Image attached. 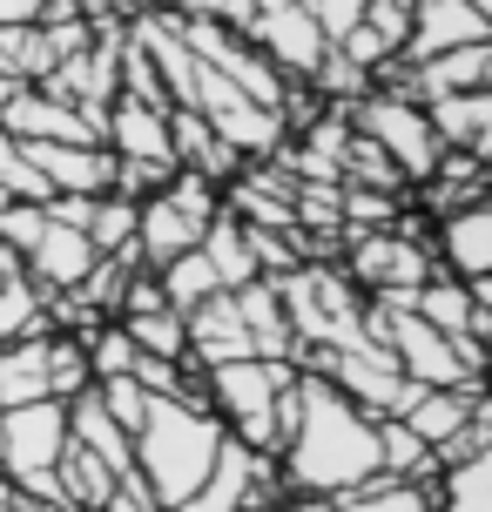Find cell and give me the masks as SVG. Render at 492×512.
<instances>
[{
	"mask_svg": "<svg viewBox=\"0 0 492 512\" xmlns=\"http://www.w3.org/2000/svg\"><path fill=\"white\" fill-rule=\"evenodd\" d=\"M304 7H311V21H317L324 41H344V34L364 21V0H304Z\"/></svg>",
	"mask_w": 492,
	"mask_h": 512,
	"instance_id": "obj_34",
	"label": "cell"
},
{
	"mask_svg": "<svg viewBox=\"0 0 492 512\" xmlns=\"http://www.w3.org/2000/svg\"><path fill=\"white\" fill-rule=\"evenodd\" d=\"M425 108V122L439 135V149H466V155H486L492 149V95L486 88H472V95H432Z\"/></svg>",
	"mask_w": 492,
	"mask_h": 512,
	"instance_id": "obj_14",
	"label": "cell"
},
{
	"mask_svg": "<svg viewBox=\"0 0 492 512\" xmlns=\"http://www.w3.org/2000/svg\"><path fill=\"white\" fill-rule=\"evenodd\" d=\"M250 41H257V54L277 68V75H304V81H311V68L324 61V48H331V41L317 34L304 0H257Z\"/></svg>",
	"mask_w": 492,
	"mask_h": 512,
	"instance_id": "obj_6",
	"label": "cell"
},
{
	"mask_svg": "<svg viewBox=\"0 0 492 512\" xmlns=\"http://www.w3.org/2000/svg\"><path fill=\"white\" fill-rule=\"evenodd\" d=\"M311 81H317V95H331V102H358V95H371V75H364L358 61H344L337 48H324V61L311 68Z\"/></svg>",
	"mask_w": 492,
	"mask_h": 512,
	"instance_id": "obj_30",
	"label": "cell"
},
{
	"mask_svg": "<svg viewBox=\"0 0 492 512\" xmlns=\"http://www.w3.org/2000/svg\"><path fill=\"white\" fill-rule=\"evenodd\" d=\"M14 337H48V290L27 277L14 250H0V344Z\"/></svg>",
	"mask_w": 492,
	"mask_h": 512,
	"instance_id": "obj_16",
	"label": "cell"
},
{
	"mask_svg": "<svg viewBox=\"0 0 492 512\" xmlns=\"http://www.w3.org/2000/svg\"><path fill=\"white\" fill-rule=\"evenodd\" d=\"M41 230H48V209L41 203H0V250L27 256L41 243Z\"/></svg>",
	"mask_w": 492,
	"mask_h": 512,
	"instance_id": "obj_31",
	"label": "cell"
},
{
	"mask_svg": "<svg viewBox=\"0 0 492 512\" xmlns=\"http://www.w3.org/2000/svg\"><path fill=\"white\" fill-rule=\"evenodd\" d=\"M48 0H0V27H34Z\"/></svg>",
	"mask_w": 492,
	"mask_h": 512,
	"instance_id": "obj_35",
	"label": "cell"
},
{
	"mask_svg": "<svg viewBox=\"0 0 492 512\" xmlns=\"http://www.w3.org/2000/svg\"><path fill=\"white\" fill-rule=\"evenodd\" d=\"M479 405H486V391H479V384H452V391H432V384H425V391L412 398V411H405V425H412L425 445H445V438L459 432Z\"/></svg>",
	"mask_w": 492,
	"mask_h": 512,
	"instance_id": "obj_19",
	"label": "cell"
},
{
	"mask_svg": "<svg viewBox=\"0 0 492 512\" xmlns=\"http://www.w3.org/2000/svg\"><path fill=\"white\" fill-rule=\"evenodd\" d=\"M95 398H102V411L122 425V432H135L142 411H149V391H142L135 378H95Z\"/></svg>",
	"mask_w": 492,
	"mask_h": 512,
	"instance_id": "obj_32",
	"label": "cell"
},
{
	"mask_svg": "<svg viewBox=\"0 0 492 512\" xmlns=\"http://www.w3.org/2000/svg\"><path fill=\"white\" fill-rule=\"evenodd\" d=\"M364 27L385 41V54H405V34H412V7L405 0H364Z\"/></svg>",
	"mask_w": 492,
	"mask_h": 512,
	"instance_id": "obj_33",
	"label": "cell"
},
{
	"mask_svg": "<svg viewBox=\"0 0 492 512\" xmlns=\"http://www.w3.org/2000/svg\"><path fill=\"white\" fill-rule=\"evenodd\" d=\"M223 445V418L209 405H182V398H149L142 425L129 432V452H135V472L156 499V512H182L203 486L209 459Z\"/></svg>",
	"mask_w": 492,
	"mask_h": 512,
	"instance_id": "obj_2",
	"label": "cell"
},
{
	"mask_svg": "<svg viewBox=\"0 0 492 512\" xmlns=\"http://www.w3.org/2000/svg\"><path fill=\"white\" fill-rule=\"evenodd\" d=\"M21 155L54 196H108L115 189V155L102 142H21Z\"/></svg>",
	"mask_w": 492,
	"mask_h": 512,
	"instance_id": "obj_8",
	"label": "cell"
},
{
	"mask_svg": "<svg viewBox=\"0 0 492 512\" xmlns=\"http://www.w3.org/2000/svg\"><path fill=\"white\" fill-rule=\"evenodd\" d=\"M196 250H203V263L216 270V283H223V290H243V283H257L250 230L236 223L230 209H216V216H209V230H203V243H196Z\"/></svg>",
	"mask_w": 492,
	"mask_h": 512,
	"instance_id": "obj_20",
	"label": "cell"
},
{
	"mask_svg": "<svg viewBox=\"0 0 492 512\" xmlns=\"http://www.w3.org/2000/svg\"><path fill=\"white\" fill-rule=\"evenodd\" d=\"M81 351H88V378H129L135 358H142L122 324H95V331L81 337Z\"/></svg>",
	"mask_w": 492,
	"mask_h": 512,
	"instance_id": "obj_28",
	"label": "cell"
},
{
	"mask_svg": "<svg viewBox=\"0 0 492 512\" xmlns=\"http://www.w3.org/2000/svg\"><path fill=\"white\" fill-rule=\"evenodd\" d=\"M439 512H492V459H459V465H439V486H432Z\"/></svg>",
	"mask_w": 492,
	"mask_h": 512,
	"instance_id": "obj_24",
	"label": "cell"
},
{
	"mask_svg": "<svg viewBox=\"0 0 492 512\" xmlns=\"http://www.w3.org/2000/svg\"><path fill=\"white\" fill-rule=\"evenodd\" d=\"M21 263H27V277L41 283V290H75V283L95 270V243H88L81 230H68V223H54V216H48L41 243H34Z\"/></svg>",
	"mask_w": 492,
	"mask_h": 512,
	"instance_id": "obj_15",
	"label": "cell"
},
{
	"mask_svg": "<svg viewBox=\"0 0 492 512\" xmlns=\"http://www.w3.org/2000/svg\"><path fill=\"white\" fill-rule=\"evenodd\" d=\"M412 317H425V324L445 331V337H486L492 331L486 297H472V283L445 277V270H432V277L412 290Z\"/></svg>",
	"mask_w": 492,
	"mask_h": 512,
	"instance_id": "obj_12",
	"label": "cell"
},
{
	"mask_svg": "<svg viewBox=\"0 0 492 512\" xmlns=\"http://www.w3.org/2000/svg\"><path fill=\"white\" fill-rule=\"evenodd\" d=\"M378 472V425L331 378L297 371V425L284 438V486L297 499H337Z\"/></svg>",
	"mask_w": 492,
	"mask_h": 512,
	"instance_id": "obj_1",
	"label": "cell"
},
{
	"mask_svg": "<svg viewBox=\"0 0 492 512\" xmlns=\"http://www.w3.org/2000/svg\"><path fill=\"white\" fill-rule=\"evenodd\" d=\"M492 34V14L472 0H412V34H405V61H432L445 48H472Z\"/></svg>",
	"mask_w": 492,
	"mask_h": 512,
	"instance_id": "obj_10",
	"label": "cell"
},
{
	"mask_svg": "<svg viewBox=\"0 0 492 512\" xmlns=\"http://www.w3.org/2000/svg\"><path fill=\"white\" fill-rule=\"evenodd\" d=\"M88 351H81V337H48V398H75V391H88Z\"/></svg>",
	"mask_w": 492,
	"mask_h": 512,
	"instance_id": "obj_29",
	"label": "cell"
},
{
	"mask_svg": "<svg viewBox=\"0 0 492 512\" xmlns=\"http://www.w3.org/2000/svg\"><path fill=\"white\" fill-rule=\"evenodd\" d=\"M0 512H14V486L7 479H0Z\"/></svg>",
	"mask_w": 492,
	"mask_h": 512,
	"instance_id": "obj_36",
	"label": "cell"
},
{
	"mask_svg": "<svg viewBox=\"0 0 492 512\" xmlns=\"http://www.w3.org/2000/svg\"><path fill=\"white\" fill-rule=\"evenodd\" d=\"M297 378V364L284 358H230V364H209L203 371V405L216 418H230L250 452H277V425H270V405H277V391Z\"/></svg>",
	"mask_w": 492,
	"mask_h": 512,
	"instance_id": "obj_4",
	"label": "cell"
},
{
	"mask_svg": "<svg viewBox=\"0 0 492 512\" xmlns=\"http://www.w3.org/2000/svg\"><path fill=\"white\" fill-rule=\"evenodd\" d=\"M439 256H445V277L486 283V270H492V209L466 203V209H452V216H439Z\"/></svg>",
	"mask_w": 492,
	"mask_h": 512,
	"instance_id": "obj_13",
	"label": "cell"
},
{
	"mask_svg": "<svg viewBox=\"0 0 492 512\" xmlns=\"http://www.w3.org/2000/svg\"><path fill=\"white\" fill-rule=\"evenodd\" d=\"M81 236L95 243V256H115V250H135V203L129 196H95Z\"/></svg>",
	"mask_w": 492,
	"mask_h": 512,
	"instance_id": "obj_27",
	"label": "cell"
},
{
	"mask_svg": "<svg viewBox=\"0 0 492 512\" xmlns=\"http://www.w3.org/2000/svg\"><path fill=\"white\" fill-rule=\"evenodd\" d=\"M351 128H358L364 142H378L385 162L405 182H425L432 162H439V135H432V122H425L418 102H398V95H378V88H371V95L351 102Z\"/></svg>",
	"mask_w": 492,
	"mask_h": 512,
	"instance_id": "obj_5",
	"label": "cell"
},
{
	"mask_svg": "<svg viewBox=\"0 0 492 512\" xmlns=\"http://www.w3.org/2000/svg\"><path fill=\"white\" fill-rule=\"evenodd\" d=\"M156 283H162V304L169 310H196L203 297H216L223 283H216V270L203 263V250H182V256H169L156 270Z\"/></svg>",
	"mask_w": 492,
	"mask_h": 512,
	"instance_id": "obj_26",
	"label": "cell"
},
{
	"mask_svg": "<svg viewBox=\"0 0 492 512\" xmlns=\"http://www.w3.org/2000/svg\"><path fill=\"white\" fill-rule=\"evenodd\" d=\"M492 75V41H472V48H445L432 61H412V81H418V102H432V95H472V88H486Z\"/></svg>",
	"mask_w": 492,
	"mask_h": 512,
	"instance_id": "obj_18",
	"label": "cell"
},
{
	"mask_svg": "<svg viewBox=\"0 0 492 512\" xmlns=\"http://www.w3.org/2000/svg\"><path fill=\"white\" fill-rule=\"evenodd\" d=\"M48 398V337H14L0 344V411Z\"/></svg>",
	"mask_w": 492,
	"mask_h": 512,
	"instance_id": "obj_22",
	"label": "cell"
},
{
	"mask_svg": "<svg viewBox=\"0 0 492 512\" xmlns=\"http://www.w3.org/2000/svg\"><path fill=\"white\" fill-rule=\"evenodd\" d=\"M371 425H378V472H385V479H439L432 445H425L405 418H371Z\"/></svg>",
	"mask_w": 492,
	"mask_h": 512,
	"instance_id": "obj_23",
	"label": "cell"
},
{
	"mask_svg": "<svg viewBox=\"0 0 492 512\" xmlns=\"http://www.w3.org/2000/svg\"><path fill=\"white\" fill-rule=\"evenodd\" d=\"M102 149L115 162H162V169H176V155H169V108L115 95L102 115Z\"/></svg>",
	"mask_w": 492,
	"mask_h": 512,
	"instance_id": "obj_9",
	"label": "cell"
},
{
	"mask_svg": "<svg viewBox=\"0 0 492 512\" xmlns=\"http://www.w3.org/2000/svg\"><path fill=\"white\" fill-rule=\"evenodd\" d=\"M236 297V317H243V331H250V351L257 358H297V337H290V317L284 304H277V290H270V277L243 283V290H230Z\"/></svg>",
	"mask_w": 492,
	"mask_h": 512,
	"instance_id": "obj_17",
	"label": "cell"
},
{
	"mask_svg": "<svg viewBox=\"0 0 492 512\" xmlns=\"http://www.w3.org/2000/svg\"><path fill=\"white\" fill-rule=\"evenodd\" d=\"M331 512H439V499H432V479H385V472H371L364 486L337 492Z\"/></svg>",
	"mask_w": 492,
	"mask_h": 512,
	"instance_id": "obj_21",
	"label": "cell"
},
{
	"mask_svg": "<svg viewBox=\"0 0 492 512\" xmlns=\"http://www.w3.org/2000/svg\"><path fill=\"white\" fill-rule=\"evenodd\" d=\"M122 331H129V344L142 351V358H169V364H189V337H182V310H135V317H115Z\"/></svg>",
	"mask_w": 492,
	"mask_h": 512,
	"instance_id": "obj_25",
	"label": "cell"
},
{
	"mask_svg": "<svg viewBox=\"0 0 492 512\" xmlns=\"http://www.w3.org/2000/svg\"><path fill=\"white\" fill-rule=\"evenodd\" d=\"M405 7H412V0H405Z\"/></svg>",
	"mask_w": 492,
	"mask_h": 512,
	"instance_id": "obj_37",
	"label": "cell"
},
{
	"mask_svg": "<svg viewBox=\"0 0 492 512\" xmlns=\"http://www.w3.org/2000/svg\"><path fill=\"white\" fill-rule=\"evenodd\" d=\"M61 445H68V405L61 398H34V405L0 411V479H14V492L34 499V506L75 512L61 499V479H54Z\"/></svg>",
	"mask_w": 492,
	"mask_h": 512,
	"instance_id": "obj_3",
	"label": "cell"
},
{
	"mask_svg": "<svg viewBox=\"0 0 492 512\" xmlns=\"http://www.w3.org/2000/svg\"><path fill=\"white\" fill-rule=\"evenodd\" d=\"M209 230V216H196V209H182L169 189H156V196H142L135 203V256L149 263V270H162L169 256L196 250Z\"/></svg>",
	"mask_w": 492,
	"mask_h": 512,
	"instance_id": "obj_11",
	"label": "cell"
},
{
	"mask_svg": "<svg viewBox=\"0 0 492 512\" xmlns=\"http://www.w3.org/2000/svg\"><path fill=\"white\" fill-rule=\"evenodd\" d=\"M432 277V256L412 230H364L351 236V283H364L371 297L385 290H418Z\"/></svg>",
	"mask_w": 492,
	"mask_h": 512,
	"instance_id": "obj_7",
	"label": "cell"
}]
</instances>
